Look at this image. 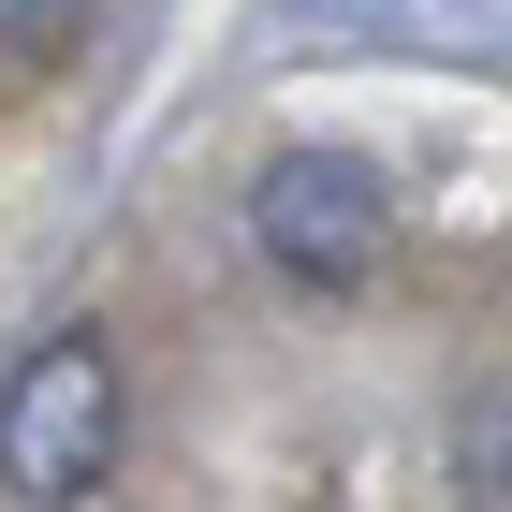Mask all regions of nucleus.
<instances>
[{
    "label": "nucleus",
    "instance_id": "3",
    "mask_svg": "<svg viewBox=\"0 0 512 512\" xmlns=\"http://www.w3.org/2000/svg\"><path fill=\"white\" fill-rule=\"evenodd\" d=\"M454 512H512V395H483L454 439Z\"/></svg>",
    "mask_w": 512,
    "mask_h": 512
},
{
    "label": "nucleus",
    "instance_id": "4",
    "mask_svg": "<svg viewBox=\"0 0 512 512\" xmlns=\"http://www.w3.org/2000/svg\"><path fill=\"white\" fill-rule=\"evenodd\" d=\"M88 30V0H0V59H59Z\"/></svg>",
    "mask_w": 512,
    "mask_h": 512
},
{
    "label": "nucleus",
    "instance_id": "2",
    "mask_svg": "<svg viewBox=\"0 0 512 512\" xmlns=\"http://www.w3.org/2000/svg\"><path fill=\"white\" fill-rule=\"evenodd\" d=\"M249 235H264V264L293 293H366L381 249H395V191H381V161H352V147H278L249 176Z\"/></svg>",
    "mask_w": 512,
    "mask_h": 512
},
{
    "label": "nucleus",
    "instance_id": "1",
    "mask_svg": "<svg viewBox=\"0 0 512 512\" xmlns=\"http://www.w3.org/2000/svg\"><path fill=\"white\" fill-rule=\"evenodd\" d=\"M118 352L103 337H44L15 381H0V483L15 498H44V512H74V498H103V469H118Z\"/></svg>",
    "mask_w": 512,
    "mask_h": 512
}]
</instances>
